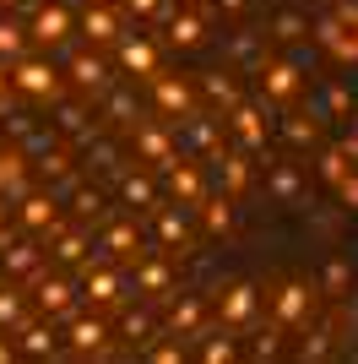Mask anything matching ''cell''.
Wrapping results in <instances>:
<instances>
[{
  "label": "cell",
  "mask_w": 358,
  "mask_h": 364,
  "mask_svg": "<svg viewBox=\"0 0 358 364\" xmlns=\"http://www.w3.org/2000/svg\"><path fill=\"white\" fill-rule=\"evenodd\" d=\"M125 337H131V343H147V337H152V321L131 310V316H125Z\"/></svg>",
  "instance_id": "obj_42"
},
{
  "label": "cell",
  "mask_w": 358,
  "mask_h": 364,
  "mask_svg": "<svg viewBox=\"0 0 358 364\" xmlns=\"http://www.w3.org/2000/svg\"><path fill=\"white\" fill-rule=\"evenodd\" d=\"M298 353H304V359H326V353H331V321H315Z\"/></svg>",
  "instance_id": "obj_37"
},
{
  "label": "cell",
  "mask_w": 358,
  "mask_h": 364,
  "mask_svg": "<svg viewBox=\"0 0 358 364\" xmlns=\"http://www.w3.org/2000/svg\"><path fill=\"white\" fill-rule=\"evenodd\" d=\"M271 196L283 201V207H298V196H304V174H298L293 164H271Z\"/></svg>",
  "instance_id": "obj_29"
},
{
  "label": "cell",
  "mask_w": 358,
  "mask_h": 364,
  "mask_svg": "<svg viewBox=\"0 0 358 364\" xmlns=\"http://www.w3.org/2000/svg\"><path fill=\"white\" fill-rule=\"evenodd\" d=\"M201 92H207V98H212L217 109H234V104H244V98H239V82H234L228 71H207V76H201Z\"/></svg>",
  "instance_id": "obj_31"
},
{
  "label": "cell",
  "mask_w": 358,
  "mask_h": 364,
  "mask_svg": "<svg viewBox=\"0 0 358 364\" xmlns=\"http://www.w3.org/2000/svg\"><path fill=\"white\" fill-rule=\"evenodd\" d=\"M185 6H195V0H185Z\"/></svg>",
  "instance_id": "obj_54"
},
{
  "label": "cell",
  "mask_w": 358,
  "mask_h": 364,
  "mask_svg": "<svg viewBox=\"0 0 358 364\" xmlns=\"http://www.w3.org/2000/svg\"><path fill=\"white\" fill-rule=\"evenodd\" d=\"M71 82L82 92H98V87H109V65L98 60V55H76L71 60Z\"/></svg>",
  "instance_id": "obj_30"
},
{
  "label": "cell",
  "mask_w": 358,
  "mask_h": 364,
  "mask_svg": "<svg viewBox=\"0 0 358 364\" xmlns=\"http://www.w3.org/2000/svg\"><path fill=\"white\" fill-rule=\"evenodd\" d=\"M82 299H87L92 310H114V304L125 299V277H119L114 267H104V261H87V267H82Z\"/></svg>",
  "instance_id": "obj_5"
},
{
  "label": "cell",
  "mask_w": 358,
  "mask_h": 364,
  "mask_svg": "<svg viewBox=\"0 0 358 364\" xmlns=\"http://www.w3.org/2000/svg\"><path fill=\"white\" fill-rule=\"evenodd\" d=\"M16 223H22V234H55V223H60V196L55 191H33V196H22L16 201Z\"/></svg>",
  "instance_id": "obj_11"
},
{
  "label": "cell",
  "mask_w": 358,
  "mask_h": 364,
  "mask_svg": "<svg viewBox=\"0 0 358 364\" xmlns=\"http://www.w3.org/2000/svg\"><path fill=\"white\" fill-rule=\"evenodd\" d=\"M55 125L76 136V131H87V109H82V104H60V120Z\"/></svg>",
  "instance_id": "obj_40"
},
{
  "label": "cell",
  "mask_w": 358,
  "mask_h": 364,
  "mask_svg": "<svg viewBox=\"0 0 358 364\" xmlns=\"http://www.w3.org/2000/svg\"><path fill=\"white\" fill-rule=\"evenodd\" d=\"M109 337V321L98 316H71V326H65V348L71 353H98Z\"/></svg>",
  "instance_id": "obj_20"
},
{
  "label": "cell",
  "mask_w": 358,
  "mask_h": 364,
  "mask_svg": "<svg viewBox=\"0 0 358 364\" xmlns=\"http://www.w3.org/2000/svg\"><path fill=\"white\" fill-rule=\"evenodd\" d=\"M87 250H92L87 234H82V228H65V234H55V250H49V256H55L60 267H87L92 261Z\"/></svg>",
  "instance_id": "obj_26"
},
{
  "label": "cell",
  "mask_w": 358,
  "mask_h": 364,
  "mask_svg": "<svg viewBox=\"0 0 358 364\" xmlns=\"http://www.w3.org/2000/svg\"><path fill=\"white\" fill-rule=\"evenodd\" d=\"M38 310H44L49 321L76 316V283L71 277H38Z\"/></svg>",
  "instance_id": "obj_16"
},
{
  "label": "cell",
  "mask_w": 358,
  "mask_h": 364,
  "mask_svg": "<svg viewBox=\"0 0 358 364\" xmlns=\"http://www.w3.org/2000/svg\"><path fill=\"white\" fill-rule=\"evenodd\" d=\"M55 321H22V326H16V353H28V359H44V353H55Z\"/></svg>",
  "instance_id": "obj_22"
},
{
  "label": "cell",
  "mask_w": 358,
  "mask_h": 364,
  "mask_svg": "<svg viewBox=\"0 0 358 364\" xmlns=\"http://www.w3.org/2000/svg\"><path fill=\"white\" fill-rule=\"evenodd\" d=\"M223 332H228V326H223ZM223 332H217L207 348H201V359H207V364H228V359L239 353V348H234V337H223Z\"/></svg>",
  "instance_id": "obj_39"
},
{
  "label": "cell",
  "mask_w": 358,
  "mask_h": 364,
  "mask_svg": "<svg viewBox=\"0 0 358 364\" xmlns=\"http://www.w3.org/2000/svg\"><path fill=\"white\" fill-rule=\"evenodd\" d=\"M315 44L331 49L342 65H358V33L347 28L342 16H320V22H315Z\"/></svg>",
  "instance_id": "obj_14"
},
{
  "label": "cell",
  "mask_w": 358,
  "mask_h": 364,
  "mask_svg": "<svg viewBox=\"0 0 358 364\" xmlns=\"http://www.w3.org/2000/svg\"><path fill=\"white\" fill-rule=\"evenodd\" d=\"M174 289V267H168V256H141L136 261V294H147V299H163V294Z\"/></svg>",
  "instance_id": "obj_18"
},
{
  "label": "cell",
  "mask_w": 358,
  "mask_h": 364,
  "mask_svg": "<svg viewBox=\"0 0 358 364\" xmlns=\"http://www.w3.org/2000/svg\"><path fill=\"white\" fill-rule=\"evenodd\" d=\"M337 196H342V207H347V213H358V168L347 174L342 185H337Z\"/></svg>",
  "instance_id": "obj_44"
},
{
  "label": "cell",
  "mask_w": 358,
  "mask_h": 364,
  "mask_svg": "<svg viewBox=\"0 0 358 364\" xmlns=\"http://www.w3.org/2000/svg\"><path fill=\"white\" fill-rule=\"evenodd\" d=\"M33 44H60V38H71V28H76V16H71V6H60V0H44L38 11H33Z\"/></svg>",
  "instance_id": "obj_13"
},
{
  "label": "cell",
  "mask_w": 358,
  "mask_h": 364,
  "mask_svg": "<svg viewBox=\"0 0 358 364\" xmlns=\"http://www.w3.org/2000/svg\"><path fill=\"white\" fill-rule=\"evenodd\" d=\"M114 60H119V71H125V76L152 82V76H158V44H152L147 33H125V38L114 44Z\"/></svg>",
  "instance_id": "obj_7"
},
{
  "label": "cell",
  "mask_w": 358,
  "mask_h": 364,
  "mask_svg": "<svg viewBox=\"0 0 358 364\" xmlns=\"http://www.w3.org/2000/svg\"><path fill=\"white\" fill-rule=\"evenodd\" d=\"M136 109H131V92H114V98H109V120H131Z\"/></svg>",
  "instance_id": "obj_46"
},
{
  "label": "cell",
  "mask_w": 358,
  "mask_h": 364,
  "mask_svg": "<svg viewBox=\"0 0 358 364\" xmlns=\"http://www.w3.org/2000/svg\"><path fill=\"white\" fill-rule=\"evenodd\" d=\"M212 164H217V191H228L234 201L250 191V147H217Z\"/></svg>",
  "instance_id": "obj_10"
},
{
  "label": "cell",
  "mask_w": 358,
  "mask_h": 364,
  "mask_svg": "<svg viewBox=\"0 0 358 364\" xmlns=\"http://www.w3.org/2000/svg\"><path fill=\"white\" fill-rule=\"evenodd\" d=\"M16 6H28V0H0V11H16Z\"/></svg>",
  "instance_id": "obj_51"
},
{
  "label": "cell",
  "mask_w": 358,
  "mask_h": 364,
  "mask_svg": "<svg viewBox=\"0 0 358 364\" xmlns=\"http://www.w3.org/2000/svg\"><path fill=\"white\" fill-rule=\"evenodd\" d=\"M152 98H158V109L163 114H179V120H190L195 114V82L190 76H152Z\"/></svg>",
  "instance_id": "obj_9"
},
{
  "label": "cell",
  "mask_w": 358,
  "mask_h": 364,
  "mask_svg": "<svg viewBox=\"0 0 358 364\" xmlns=\"http://www.w3.org/2000/svg\"><path fill=\"white\" fill-rule=\"evenodd\" d=\"M6 87H11V71H0V104H6Z\"/></svg>",
  "instance_id": "obj_49"
},
{
  "label": "cell",
  "mask_w": 358,
  "mask_h": 364,
  "mask_svg": "<svg viewBox=\"0 0 358 364\" xmlns=\"http://www.w3.org/2000/svg\"><path fill=\"white\" fill-rule=\"evenodd\" d=\"M255 310H261V289H255L250 277H234V283L217 289V326L239 332V326H250V321H255Z\"/></svg>",
  "instance_id": "obj_2"
},
{
  "label": "cell",
  "mask_w": 358,
  "mask_h": 364,
  "mask_svg": "<svg viewBox=\"0 0 358 364\" xmlns=\"http://www.w3.org/2000/svg\"><path fill=\"white\" fill-rule=\"evenodd\" d=\"M342 147H347V152H353V164H358V136H347V141H342Z\"/></svg>",
  "instance_id": "obj_50"
},
{
  "label": "cell",
  "mask_w": 358,
  "mask_h": 364,
  "mask_svg": "<svg viewBox=\"0 0 358 364\" xmlns=\"http://www.w3.org/2000/svg\"><path fill=\"white\" fill-rule=\"evenodd\" d=\"M168 44H174V49H201V44H207V16L195 11V6L174 11V16H168Z\"/></svg>",
  "instance_id": "obj_19"
},
{
  "label": "cell",
  "mask_w": 358,
  "mask_h": 364,
  "mask_svg": "<svg viewBox=\"0 0 358 364\" xmlns=\"http://www.w3.org/2000/svg\"><path fill=\"white\" fill-rule=\"evenodd\" d=\"M347 289H353V267H347V261H326V277H320V294H326V299H342Z\"/></svg>",
  "instance_id": "obj_36"
},
{
  "label": "cell",
  "mask_w": 358,
  "mask_h": 364,
  "mask_svg": "<svg viewBox=\"0 0 358 364\" xmlns=\"http://www.w3.org/2000/svg\"><path fill=\"white\" fill-rule=\"evenodd\" d=\"M76 28H82V38H87V44H98V49L125 38V33H119V11L109 6V0H92L87 11L76 16Z\"/></svg>",
  "instance_id": "obj_12"
},
{
  "label": "cell",
  "mask_w": 358,
  "mask_h": 364,
  "mask_svg": "<svg viewBox=\"0 0 358 364\" xmlns=\"http://www.w3.org/2000/svg\"><path fill=\"white\" fill-rule=\"evenodd\" d=\"M28 44H33V28H22L16 16H0V60H6V65L22 60V55H28Z\"/></svg>",
  "instance_id": "obj_28"
},
{
  "label": "cell",
  "mask_w": 358,
  "mask_h": 364,
  "mask_svg": "<svg viewBox=\"0 0 358 364\" xmlns=\"http://www.w3.org/2000/svg\"><path fill=\"white\" fill-rule=\"evenodd\" d=\"M266 304H271V321H277L283 332H304V326H310V310H315V289L304 277H283V283L266 294Z\"/></svg>",
  "instance_id": "obj_1"
},
{
  "label": "cell",
  "mask_w": 358,
  "mask_h": 364,
  "mask_svg": "<svg viewBox=\"0 0 358 364\" xmlns=\"http://www.w3.org/2000/svg\"><path fill=\"white\" fill-rule=\"evenodd\" d=\"M201 218H207V234H228L234 228V196H212V201H201Z\"/></svg>",
  "instance_id": "obj_34"
},
{
  "label": "cell",
  "mask_w": 358,
  "mask_h": 364,
  "mask_svg": "<svg viewBox=\"0 0 358 364\" xmlns=\"http://www.w3.org/2000/svg\"><path fill=\"white\" fill-rule=\"evenodd\" d=\"M11 353H16V348H11V343H0V364H6V359H11Z\"/></svg>",
  "instance_id": "obj_52"
},
{
  "label": "cell",
  "mask_w": 358,
  "mask_h": 364,
  "mask_svg": "<svg viewBox=\"0 0 358 364\" xmlns=\"http://www.w3.org/2000/svg\"><path fill=\"white\" fill-rule=\"evenodd\" d=\"M98 250H109L119 267H136V261H141V228H136L131 218H119V223H109V228H104Z\"/></svg>",
  "instance_id": "obj_15"
},
{
  "label": "cell",
  "mask_w": 358,
  "mask_h": 364,
  "mask_svg": "<svg viewBox=\"0 0 358 364\" xmlns=\"http://www.w3.org/2000/svg\"><path fill=\"white\" fill-rule=\"evenodd\" d=\"M76 213H82V218H98V213H104V196H98V191H76Z\"/></svg>",
  "instance_id": "obj_43"
},
{
  "label": "cell",
  "mask_w": 358,
  "mask_h": 364,
  "mask_svg": "<svg viewBox=\"0 0 358 364\" xmlns=\"http://www.w3.org/2000/svg\"><path fill=\"white\" fill-rule=\"evenodd\" d=\"M11 87L22 92V98H55V92H60L55 60H38V55H22V60H11Z\"/></svg>",
  "instance_id": "obj_4"
},
{
  "label": "cell",
  "mask_w": 358,
  "mask_h": 364,
  "mask_svg": "<svg viewBox=\"0 0 358 364\" xmlns=\"http://www.w3.org/2000/svg\"><path fill=\"white\" fill-rule=\"evenodd\" d=\"M353 168L358 164H353V152H347V147H320V158H315V174H320V185H331V191H337Z\"/></svg>",
  "instance_id": "obj_24"
},
{
  "label": "cell",
  "mask_w": 358,
  "mask_h": 364,
  "mask_svg": "<svg viewBox=\"0 0 358 364\" xmlns=\"http://www.w3.org/2000/svg\"><path fill=\"white\" fill-rule=\"evenodd\" d=\"M6 207H11V201H0V234H6Z\"/></svg>",
  "instance_id": "obj_53"
},
{
  "label": "cell",
  "mask_w": 358,
  "mask_h": 364,
  "mask_svg": "<svg viewBox=\"0 0 358 364\" xmlns=\"http://www.w3.org/2000/svg\"><path fill=\"white\" fill-rule=\"evenodd\" d=\"M277 337H283V326L271 321V332H261V337H255V359H277V348H283Z\"/></svg>",
  "instance_id": "obj_41"
},
{
  "label": "cell",
  "mask_w": 358,
  "mask_h": 364,
  "mask_svg": "<svg viewBox=\"0 0 358 364\" xmlns=\"http://www.w3.org/2000/svg\"><path fill=\"white\" fill-rule=\"evenodd\" d=\"M152 359H158V364H174L179 348H174V343H163V348H152Z\"/></svg>",
  "instance_id": "obj_47"
},
{
  "label": "cell",
  "mask_w": 358,
  "mask_h": 364,
  "mask_svg": "<svg viewBox=\"0 0 358 364\" xmlns=\"http://www.w3.org/2000/svg\"><path fill=\"white\" fill-rule=\"evenodd\" d=\"M16 326H22V294L0 289V332H16Z\"/></svg>",
  "instance_id": "obj_38"
},
{
  "label": "cell",
  "mask_w": 358,
  "mask_h": 364,
  "mask_svg": "<svg viewBox=\"0 0 358 364\" xmlns=\"http://www.w3.org/2000/svg\"><path fill=\"white\" fill-rule=\"evenodd\" d=\"M163 191L179 207H201V201H207V174L195 164H185V158H174V164L163 168Z\"/></svg>",
  "instance_id": "obj_8"
},
{
  "label": "cell",
  "mask_w": 358,
  "mask_h": 364,
  "mask_svg": "<svg viewBox=\"0 0 358 364\" xmlns=\"http://www.w3.org/2000/svg\"><path fill=\"white\" fill-rule=\"evenodd\" d=\"M201 316H207V304L195 299V294H185V299H179L174 310H168V337H195Z\"/></svg>",
  "instance_id": "obj_27"
},
{
  "label": "cell",
  "mask_w": 358,
  "mask_h": 364,
  "mask_svg": "<svg viewBox=\"0 0 358 364\" xmlns=\"http://www.w3.org/2000/svg\"><path fill=\"white\" fill-rule=\"evenodd\" d=\"M271 33H277V44H298V38H310V16L304 11H283L277 22H271Z\"/></svg>",
  "instance_id": "obj_35"
},
{
  "label": "cell",
  "mask_w": 358,
  "mask_h": 364,
  "mask_svg": "<svg viewBox=\"0 0 358 364\" xmlns=\"http://www.w3.org/2000/svg\"><path fill=\"white\" fill-rule=\"evenodd\" d=\"M283 136L293 141V147H315V141H320V114H288Z\"/></svg>",
  "instance_id": "obj_33"
},
{
  "label": "cell",
  "mask_w": 358,
  "mask_h": 364,
  "mask_svg": "<svg viewBox=\"0 0 358 364\" xmlns=\"http://www.w3.org/2000/svg\"><path fill=\"white\" fill-rule=\"evenodd\" d=\"M261 104H266V98H261ZM261 104H234V109H228V131H234L239 147H250V152H261L266 136H271V120H266V109H261Z\"/></svg>",
  "instance_id": "obj_6"
},
{
  "label": "cell",
  "mask_w": 358,
  "mask_h": 364,
  "mask_svg": "<svg viewBox=\"0 0 358 364\" xmlns=\"http://www.w3.org/2000/svg\"><path fill=\"white\" fill-rule=\"evenodd\" d=\"M158 240H163L168 250H185V245H190V223H185L174 207H158Z\"/></svg>",
  "instance_id": "obj_32"
},
{
  "label": "cell",
  "mask_w": 358,
  "mask_h": 364,
  "mask_svg": "<svg viewBox=\"0 0 358 364\" xmlns=\"http://www.w3.org/2000/svg\"><path fill=\"white\" fill-rule=\"evenodd\" d=\"M125 11H131L136 22H147V16H158V11H163V0H125Z\"/></svg>",
  "instance_id": "obj_45"
},
{
  "label": "cell",
  "mask_w": 358,
  "mask_h": 364,
  "mask_svg": "<svg viewBox=\"0 0 358 364\" xmlns=\"http://www.w3.org/2000/svg\"><path fill=\"white\" fill-rule=\"evenodd\" d=\"M217 11H228V16H239V11H250V0H217Z\"/></svg>",
  "instance_id": "obj_48"
},
{
  "label": "cell",
  "mask_w": 358,
  "mask_h": 364,
  "mask_svg": "<svg viewBox=\"0 0 358 364\" xmlns=\"http://www.w3.org/2000/svg\"><path fill=\"white\" fill-rule=\"evenodd\" d=\"M136 158H141V164L168 168V164L179 158V152H174V136H168L163 125H141V131H136Z\"/></svg>",
  "instance_id": "obj_17"
},
{
  "label": "cell",
  "mask_w": 358,
  "mask_h": 364,
  "mask_svg": "<svg viewBox=\"0 0 358 364\" xmlns=\"http://www.w3.org/2000/svg\"><path fill=\"white\" fill-rule=\"evenodd\" d=\"M119 196H125V207H136V213H158L163 201H158V185L147 180V174H125L119 180Z\"/></svg>",
  "instance_id": "obj_25"
},
{
  "label": "cell",
  "mask_w": 358,
  "mask_h": 364,
  "mask_svg": "<svg viewBox=\"0 0 358 364\" xmlns=\"http://www.w3.org/2000/svg\"><path fill=\"white\" fill-rule=\"evenodd\" d=\"M28 196V158L16 147H0V201H22Z\"/></svg>",
  "instance_id": "obj_21"
},
{
  "label": "cell",
  "mask_w": 358,
  "mask_h": 364,
  "mask_svg": "<svg viewBox=\"0 0 358 364\" xmlns=\"http://www.w3.org/2000/svg\"><path fill=\"white\" fill-rule=\"evenodd\" d=\"M261 98H266V104H293L298 92H304V65L298 60H283V55H277V60H261Z\"/></svg>",
  "instance_id": "obj_3"
},
{
  "label": "cell",
  "mask_w": 358,
  "mask_h": 364,
  "mask_svg": "<svg viewBox=\"0 0 358 364\" xmlns=\"http://www.w3.org/2000/svg\"><path fill=\"white\" fill-rule=\"evenodd\" d=\"M0 267L6 272H38V245L16 240V234H0Z\"/></svg>",
  "instance_id": "obj_23"
}]
</instances>
